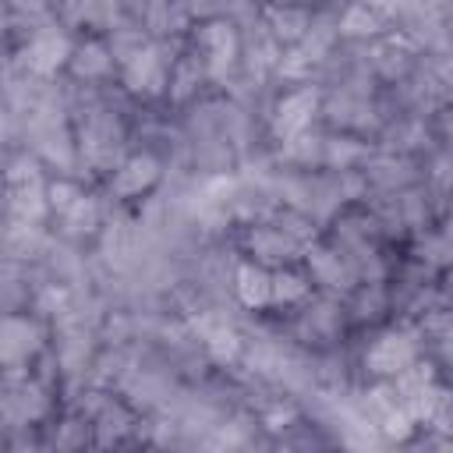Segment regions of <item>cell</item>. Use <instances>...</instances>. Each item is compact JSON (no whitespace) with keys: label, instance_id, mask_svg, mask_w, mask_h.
Here are the masks:
<instances>
[{"label":"cell","instance_id":"6da1fadb","mask_svg":"<svg viewBox=\"0 0 453 453\" xmlns=\"http://www.w3.org/2000/svg\"><path fill=\"white\" fill-rule=\"evenodd\" d=\"M245 301H263L266 297V290H270V283H266V276L263 273H252V270H245Z\"/></svg>","mask_w":453,"mask_h":453}]
</instances>
